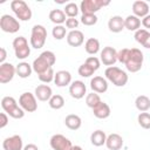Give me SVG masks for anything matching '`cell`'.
Masks as SVG:
<instances>
[{
	"label": "cell",
	"mask_w": 150,
	"mask_h": 150,
	"mask_svg": "<svg viewBox=\"0 0 150 150\" xmlns=\"http://www.w3.org/2000/svg\"><path fill=\"white\" fill-rule=\"evenodd\" d=\"M0 28L5 33L14 34V33L19 32L20 22H19V20L16 18H14V16H12L9 14H4L0 18Z\"/></svg>",
	"instance_id": "10"
},
{
	"label": "cell",
	"mask_w": 150,
	"mask_h": 150,
	"mask_svg": "<svg viewBox=\"0 0 150 150\" xmlns=\"http://www.w3.org/2000/svg\"><path fill=\"white\" fill-rule=\"evenodd\" d=\"M142 25L146 28V30L150 29V14H148L146 16H144V18L142 19Z\"/></svg>",
	"instance_id": "42"
},
{
	"label": "cell",
	"mask_w": 150,
	"mask_h": 150,
	"mask_svg": "<svg viewBox=\"0 0 150 150\" xmlns=\"http://www.w3.org/2000/svg\"><path fill=\"white\" fill-rule=\"evenodd\" d=\"M16 74V68L9 62H5L0 64V83L6 84L11 82Z\"/></svg>",
	"instance_id": "14"
},
{
	"label": "cell",
	"mask_w": 150,
	"mask_h": 150,
	"mask_svg": "<svg viewBox=\"0 0 150 150\" xmlns=\"http://www.w3.org/2000/svg\"><path fill=\"white\" fill-rule=\"evenodd\" d=\"M79 20L76 18H67L66 20V27L69 28L70 30H75L79 27Z\"/></svg>",
	"instance_id": "40"
},
{
	"label": "cell",
	"mask_w": 150,
	"mask_h": 150,
	"mask_svg": "<svg viewBox=\"0 0 150 150\" xmlns=\"http://www.w3.org/2000/svg\"><path fill=\"white\" fill-rule=\"evenodd\" d=\"M48 104H49V107H50L52 109L59 110V109L63 108V105H64V98H63L61 95H59V94L53 95V96L50 97V100L48 101Z\"/></svg>",
	"instance_id": "33"
},
{
	"label": "cell",
	"mask_w": 150,
	"mask_h": 150,
	"mask_svg": "<svg viewBox=\"0 0 150 150\" xmlns=\"http://www.w3.org/2000/svg\"><path fill=\"white\" fill-rule=\"evenodd\" d=\"M141 25H142V20L139 18L135 16L134 14H130L124 19V27L128 30L136 32V30H138L141 28Z\"/></svg>",
	"instance_id": "27"
},
{
	"label": "cell",
	"mask_w": 150,
	"mask_h": 150,
	"mask_svg": "<svg viewBox=\"0 0 150 150\" xmlns=\"http://www.w3.org/2000/svg\"><path fill=\"white\" fill-rule=\"evenodd\" d=\"M34 95L36 96V98L41 102H47L50 100V97L53 96V90L48 84H40L35 88L34 90Z\"/></svg>",
	"instance_id": "18"
},
{
	"label": "cell",
	"mask_w": 150,
	"mask_h": 150,
	"mask_svg": "<svg viewBox=\"0 0 150 150\" xmlns=\"http://www.w3.org/2000/svg\"><path fill=\"white\" fill-rule=\"evenodd\" d=\"M54 76H55V73H54L53 68H50V69L46 70L45 73H42V74L38 75L39 80H40L41 82H43L45 84H47V83H49V82L54 81Z\"/></svg>",
	"instance_id": "39"
},
{
	"label": "cell",
	"mask_w": 150,
	"mask_h": 150,
	"mask_svg": "<svg viewBox=\"0 0 150 150\" xmlns=\"http://www.w3.org/2000/svg\"><path fill=\"white\" fill-rule=\"evenodd\" d=\"M117 60L125 66L128 71L137 73L143 66L144 56L138 48H122L117 53Z\"/></svg>",
	"instance_id": "1"
},
{
	"label": "cell",
	"mask_w": 150,
	"mask_h": 150,
	"mask_svg": "<svg viewBox=\"0 0 150 150\" xmlns=\"http://www.w3.org/2000/svg\"><path fill=\"white\" fill-rule=\"evenodd\" d=\"M66 34H67V28L62 25L54 26L52 29V35L55 40H62L63 38H66Z\"/></svg>",
	"instance_id": "36"
},
{
	"label": "cell",
	"mask_w": 150,
	"mask_h": 150,
	"mask_svg": "<svg viewBox=\"0 0 150 150\" xmlns=\"http://www.w3.org/2000/svg\"><path fill=\"white\" fill-rule=\"evenodd\" d=\"M54 83L57 87L70 86V83H71V74L68 70H59V71H56L55 76H54Z\"/></svg>",
	"instance_id": "20"
},
{
	"label": "cell",
	"mask_w": 150,
	"mask_h": 150,
	"mask_svg": "<svg viewBox=\"0 0 150 150\" xmlns=\"http://www.w3.org/2000/svg\"><path fill=\"white\" fill-rule=\"evenodd\" d=\"M11 9L20 21H29L32 19V9L23 0H13L11 2Z\"/></svg>",
	"instance_id": "5"
},
{
	"label": "cell",
	"mask_w": 150,
	"mask_h": 150,
	"mask_svg": "<svg viewBox=\"0 0 150 150\" xmlns=\"http://www.w3.org/2000/svg\"><path fill=\"white\" fill-rule=\"evenodd\" d=\"M107 135L103 130H95L90 135V142L94 146H102L107 142Z\"/></svg>",
	"instance_id": "29"
},
{
	"label": "cell",
	"mask_w": 150,
	"mask_h": 150,
	"mask_svg": "<svg viewBox=\"0 0 150 150\" xmlns=\"http://www.w3.org/2000/svg\"><path fill=\"white\" fill-rule=\"evenodd\" d=\"M64 124H66V127H67L68 129H70V130H77V129H80L81 125H82V120H81V117H80L79 115H76V114H69V115H67L66 118H64Z\"/></svg>",
	"instance_id": "26"
},
{
	"label": "cell",
	"mask_w": 150,
	"mask_h": 150,
	"mask_svg": "<svg viewBox=\"0 0 150 150\" xmlns=\"http://www.w3.org/2000/svg\"><path fill=\"white\" fill-rule=\"evenodd\" d=\"M84 49L90 55L97 54L100 52V41L95 38H89L84 43Z\"/></svg>",
	"instance_id": "32"
},
{
	"label": "cell",
	"mask_w": 150,
	"mask_h": 150,
	"mask_svg": "<svg viewBox=\"0 0 150 150\" xmlns=\"http://www.w3.org/2000/svg\"><path fill=\"white\" fill-rule=\"evenodd\" d=\"M49 20L55 23V26L57 25H62L63 22H66V14L62 9H52L49 12Z\"/></svg>",
	"instance_id": "30"
},
{
	"label": "cell",
	"mask_w": 150,
	"mask_h": 150,
	"mask_svg": "<svg viewBox=\"0 0 150 150\" xmlns=\"http://www.w3.org/2000/svg\"><path fill=\"white\" fill-rule=\"evenodd\" d=\"M15 68H16V75L19 77H21V79L29 77L32 75V71H33L32 64H29L28 62H25V61H22L19 64H16Z\"/></svg>",
	"instance_id": "28"
},
{
	"label": "cell",
	"mask_w": 150,
	"mask_h": 150,
	"mask_svg": "<svg viewBox=\"0 0 150 150\" xmlns=\"http://www.w3.org/2000/svg\"><path fill=\"white\" fill-rule=\"evenodd\" d=\"M47 40V29L42 25H34L30 33V46L35 49H40L45 46Z\"/></svg>",
	"instance_id": "6"
},
{
	"label": "cell",
	"mask_w": 150,
	"mask_h": 150,
	"mask_svg": "<svg viewBox=\"0 0 150 150\" xmlns=\"http://www.w3.org/2000/svg\"><path fill=\"white\" fill-rule=\"evenodd\" d=\"M101 102V97H100V95L97 94V93H89V94H87V96H86V104L89 107V108H94V107H96L98 103Z\"/></svg>",
	"instance_id": "34"
},
{
	"label": "cell",
	"mask_w": 150,
	"mask_h": 150,
	"mask_svg": "<svg viewBox=\"0 0 150 150\" xmlns=\"http://www.w3.org/2000/svg\"><path fill=\"white\" fill-rule=\"evenodd\" d=\"M4 150H23V142L21 136L13 135L9 137H6L2 142Z\"/></svg>",
	"instance_id": "16"
},
{
	"label": "cell",
	"mask_w": 150,
	"mask_h": 150,
	"mask_svg": "<svg viewBox=\"0 0 150 150\" xmlns=\"http://www.w3.org/2000/svg\"><path fill=\"white\" fill-rule=\"evenodd\" d=\"M134 38L144 48H150V32H148L145 28H139L138 30H136Z\"/></svg>",
	"instance_id": "25"
},
{
	"label": "cell",
	"mask_w": 150,
	"mask_h": 150,
	"mask_svg": "<svg viewBox=\"0 0 150 150\" xmlns=\"http://www.w3.org/2000/svg\"><path fill=\"white\" fill-rule=\"evenodd\" d=\"M8 124V115L6 112H1L0 114V128H5Z\"/></svg>",
	"instance_id": "41"
},
{
	"label": "cell",
	"mask_w": 150,
	"mask_h": 150,
	"mask_svg": "<svg viewBox=\"0 0 150 150\" xmlns=\"http://www.w3.org/2000/svg\"><path fill=\"white\" fill-rule=\"evenodd\" d=\"M110 107L105 103V102H100L96 107L93 108V114L96 118H100V120H104V118H108L110 116Z\"/></svg>",
	"instance_id": "22"
},
{
	"label": "cell",
	"mask_w": 150,
	"mask_h": 150,
	"mask_svg": "<svg viewBox=\"0 0 150 150\" xmlns=\"http://www.w3.org/2000/svg\"><path fill=\"white\" fill-rule=\"evenodd\" d=\"M56 62V56L52 50H45L42 52L32 63L33 71H35L38 75L45 73L46 70L53 68V66Z\"/></svg>",
	"instance_id": "2"
},
{
	"label": "cell",
	"mask_w": 150,
	"mask_h": 150,
	"mask_svg": "<svg viewBox=\"0 0 150 150\" xmlns=\"http://www.w3.org/2000/svg\"><path fill=\"white\" fill-rule=\"evenodd\" d=\"M69 94L75 100H81L82 97H84V95L87 94V87L84 82L81 80H75L74 82H71L69 86Z\"/></svg>",
	"instance_id": "15"
},
{
	"label": "cell",
	"mask_w": 150,
	"mask_h": 150,
	"mask_svg": "<svg viewBox=\"0 0 150 150\" xmlns=\"http://www.w3.org/2000/svg\"><path fill=\"white\" fill-rule=\"evenodd\" d=\"M109 4V0H83L80 4V11L82 12V14H95L97 11H100L104 6H108Z\"/></svg>",
	"instance_id": "9"
},
{
	"label": "cell",
	"mask_w": 150,
	"mask_h": 150,
	"mask_svg": "<svg viewBox=\"0 0 150 150\" xmlns=\"http://www.w3.org/2000/svg\"><path fill=\"white\" fill-rule=\"evenodd\" d=\"M90 88L94 93L103 94L108 90V81L102 76H94L90 80Z\"/></svg>",
	"instance_id": "17"
},
{
	"label": "cell",
	"mask_w": 150,
	"mask_h": 150,
	"mask_svg": "<svg viewBox=\"0 0 150 150\" xmlns=\"http://www.w3.org/2000/svg\"><path fill=\"white\" fill-rule=\"evenodd\" d=\"M0 62L1 63H5V60H6V57H7V52H6V49L4 48V47H1L0 48Z\"/></svg>",
	"instance_id": "43"
},
{
	"label": "cell",
	"mask_w": 150,
	"mask_h": 150,
	"mask_svg": "<svg viewBox=\"0 0 150 150\" xmlns=\"http://www.w3.org/2000/svg\"><path fill=\"white\" fill-rule=\"evenodd\" d=\"M98 18L96 16V14H82L81 15V22L84 26H94L97 23Z\"/></svg>",
	"instance_id": "38"
},
{
	"label": "cell",
	"mask_w": 150,
	"mask_h": 150,
	"mask_svg": "<svg viewBox=\"0 0 150 150\" xmlns=\"http://www.w3.org/2000/svg\"><path fill=\"white\" fill-rule=\"evenodd\" d=\"M100 61L108 67H111L117 61V50L114 47L107 46L104 47L100 53Z\"/></svg>",
	"instance_id": "13"
},
{
	"label": "cell",
	"mask_w": 150,
	"mask_h": 150,
	"mask_svg": "<svg viewBox=\"0 0 150 150\" xmlns=\"http://www.w3.org/2000/svg\"><path fill=\"white\" fill-rule=\"evenodd\" d=\"M137 122L143 129H150V114L149 112H141L137 116Z\"/></svg>",
	"instance_id": "37"
},
{
	"label": "cell",
	"mask_w": 150,
	"mask_h": 150,
	"mask_svg": "<svg viewBox=\"0 0 150 150\" xmlns=\"http://www.w3.org/2000/svg\"><path fill=\"white\" fill-rule=\"evenodd\" d=\"M84 42V35L81 30H70L67 34V43L71 47H80Z\"/></svg>",
	"instance_id": "19"
},
{
	"label": "cell",
	"mask_w": 150,
	"mask_h": 150,
	"mask_svg": "<svg viewBox=\"0 0 150 150\" xmlns=\"http://www.w3.org/2000/svg\"><path fill=\"white\" fill-rule=\"evenodd\" d=\"M108 28L110 32L112 33H120L122 32L125 27H124V19L120 15H114L109 19L108 21Z\"/></svg>",
	"instance_id": "23"
},
{
	"label": "cell",
	"mask_w": 150,
	"mask_h": 150,
	"mask_svg": "<svg viewBox=\"0 0 150 150\" xmlns=\"http://www.w3.org/2000/svg\"><path fill=\"white\" fill-rule=\"evenodd\" d=\"M105 145L109 150H120L123 146V138L121 135L118 134H110L107 137V142Z\"/></svg>",
	"instance_id": "24"
},
{
	"label": "cell",
	"mask_w": 150,
	"mask_h": 150,
	"mask_svg": "<svg viewBox=\"0 0 150 150\" xmlns=\"http://www.w3.org/2000/svg\"><path fill=\"white\" fill-rule=\"evenodd\" d=\"M79 11H80V8H79V6H77L75 2H68V4L64 6V9H63L64 14H66L68 18H76Z\"/></svg>",
	"instance_id": "35"
},
{
	"label": "cell",
	"mask_w": 150,
	"mask_h": 150,
	"mask_svg": "<svg viewBox=\"0 0 150 150\" xmlns=\"http://www.w3.org/2000/svg\"><path fill=\"white\" fill-rule=\"evenodd\" d=\"M135 105L141 112H145L150 109V98L146 95H139L135 100Z\"/></svg>",
	"instance_id": "31"
},
{
	"label": "cell",
	"mask_w": 150,
	"mask_h": 150,
	"mask_svg": "<svg viewBox=\"0 0 150 150\" xmlns=\"http://www.w3.org/2000/svg\"><path fill=\"white\" fill-rule=\"evenodd\" d=\"M1 107L4 109V111L12 118L15 120H20L25 116V110L18 104L16 100L13 96H5L1 100Z\"/></svg>",
	"instance_id": "3"
},
{
	"label": "cell",
	"mask_w": 150,
	"mask_h": 150,
	"mask_svg": "<svg viewBox=\"0 0 150 150\" xmlns=\"http://www.w3.org/2000/svg\"><path fill=\"white\" fill-rule=\"evenodd\" d=\"M50 148L53 150H71L73 149V144L69 141V138H67L66 136L61 135V134H55L50 137L49 141Z\"/></svg>",
	"instance_id": "12"
},
{
	"label": "cell",
	"mask_w": 150,
	"mask_h": 150,
	"mask_svg": "<svg viewBox=\"0 0 150 150\" xmlns=\"http://www.w3.org/2000/svg\"><path fill=\"white\" fill-rule=\"evenodd\" d=\"M13 49L15 53V57L19 60H25L30 54V47L25 36H18L13 40Z\"/></svg>",
	"instance_id": "8"
},
{
	"label": "cell",
	"mask_w": 150,
	"mask_h": 150,
	"mask_svg": "<svg viewBox=\"0 0 150 150\" xmlns=\"http://www.w3.org/2000/svg\"><path fill=\"white\" fill-rule=\"evenodd\" d=\"M71 150H83V149H82V148H81L80 145H74Z\"/></svg>",
	"instance_id": "45"
},
{
	"label": "cell",
	"mask_w": 150,
	"mask_h": 150,
	"mask_svg": "<svg viewBox=\"0 0 150 150\" xmlns=\"http://www.w3.org/2000/svg\"><path fill=\"white\" fill-rule=\"evenodd\" d=\"M100 66H101V61H100L98 57L89 56V57H87L84 63H82L79 67V70H77L79 75L82 76V77H90L100 68Z\"/></svg>",
	"instance_id": "7"
},
{
	"label": "cell",
	"mask_w": 150,
	"mask_h": 150,
	"mask_svg": "<svg viewBox=\"0 0 150 150\" xmlns=\"http://www.w3.org/2000/svg\"><path fill=\"white\" fill-rule=\"evenodd\" d=\"M132 13L137 18H144L149 14V5L145 2V1H142V0H137V1H134L132 4Z\"/></svg>",
	"instance_id": "21"
},
{
	"label": "cell",
	"mask_w": 150,
	"mask_h": 150,
	"mask_svg": "<svg viewBox=\"0 0 150 150\" xmlns=\"http://www.w3.org/2000/svg\"><path fill=\"white\" fill-rule=\"evenodd\" d=\"M36 96L29 91L22 93L19 97V105L26 112H34L38 109V101Z\"/></svg>",
	"instance_id": "11"
},
{
	"label": "cell",
	"mask_w": 150,
	"mask_h": 150,
	"mask_svg": "<svg viewBox=\"0 0 150 150\" xmlns=\"http://www.w3.org/2000/svg\"><path fill=\"white\" fill-rule=\"evenodd\" d=\"M104 75H105L107 81H110L116 87H124L128 83V80H129V76H128L127 71L122 70L121 68H118L116 66L108 67L104 70Z\"/></svg>",
	"instance_id": "4"
},
{
	"label": "cell",
	"mask_w": 150,
	"mask_h": 150,
	"mask_svg": "<svg viewBox=\"0 0 150 150\" xmlns=\"http://www.w3.org/2000/svg\"><path fill=\"white\" fill-rule=\"evenodd\" d=\"M23 150H39V148H38V145H35L33 143H29V144L23 146Z\"/></svg>",
	"instance_id": "44"
}]
</instances>
